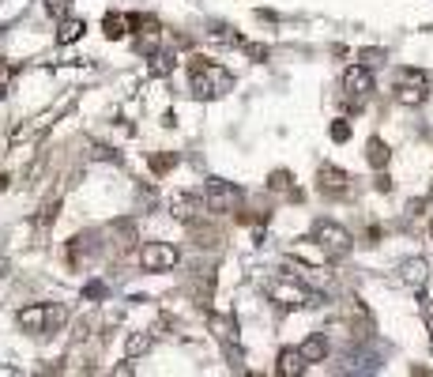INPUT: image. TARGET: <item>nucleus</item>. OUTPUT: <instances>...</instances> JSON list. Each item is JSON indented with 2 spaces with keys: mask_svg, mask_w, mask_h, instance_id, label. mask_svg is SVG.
Returning <instances> with one entry per match:
<instances>
[{
  "mask_svg": "<svg viewBox=\"0 0 433 377\" xmlns=\"http://www.w3.org/2000/svg\"><path fill=\"white\" fill-rule=\"evenodd\" d=\"M422 279H426V264H422V261H411V264H407V283H422Z\"/></svg>",
  "mask_w": 433,
  "mask_h": 377,
  "instance_id": "obj_19",
  "label": "nucleus"
},
{
  "mask_svg": "<svg viewBox=\"0 0 433 377\" xmlns=\"http://www.w3.org/2000/svg\"><path fill=\"white\" fill-rule=\"evenodd\" d=\"M136 26V34H140V45H147V49H155V38H159V20L155 15H128Z\"/></svg>",
  "mask_w": 433,
  "mask_h": 377,
  "instance_id": "obj_12",
  "label": "nucleus"
},
{
  "mask_svg": "<svg viewBox=\"0 0 433 377\" xmlns=\"http://www.w3.org/2000/svg\"><path fill=\"white\" fill-rule=\"evenodd\" d=\"M189 79H192V91H196L200 98H219V95H226V91L234 87L230 72L219 68V64H211V61H204V57H192Z\"/></svg>",
  "mask_w": 433,
  "mask_h": 377,
  "instance_id": "obj_1",
  "label": "nucleus"
},
{
  "mask_svg": "<svg viewBox=\"0 0 433 377\" xmlns=\"http://www.w3.org/2000/svg\"><path fill=\"white\" fill-rule=\"evenodd\" d=\"M301 355H306V362H324V355H328V339H324V332H313L306 344L298 347Z\"/></svg>",
  "mask_w": 433,
  "mask_h": 377,
  "instance_id": "obj_13",
  "label": "nucleus"
},
{
  "mask_svg": "<svg viewBox=\"0 0 433 377\" xmlns=\"http://www.w3.org/2000/svg\"><path fill=\"white\" fill-rule=\"evenodd\" d=\"M140 264L143 272H170L178 264V249L166 242H143L140 245Z\"/></svg>",
  "mask_w": 433,
  "mask_h": 377,
  "instance_id": "obj_5",
  "label": "nucleus"
},
{
  "mask_svg": "<svg viewBox=\"0 0 433 377\" xmlns=\"http://www.w3.org/2000/svg\"><path fill=\"white\" fill-rule=\"evenodd\" d=\"M128 23H132V20H128V15H117V12H109L106 15V20H102V31H106V38H125V26Z\"/></svg>",
  "mask_w": 433,
  "mask_h": 377,
  "instance_id": "obj_15",
  "label": "nucleus"
},
{
  "mask_svg": "<svg viewBox=\"0 0 433 377\" xmlns=\"http://www.w3.org/2000/svg\"><path fill=\"white\" fill-rule=\"evenodd\" d=\"M347 136H351V125H347V121H336V125H331V140H339V144H343Z\"/></svg>",
  "mask_w": 433,
  "mask_h": 377,
  "instance_id": "obj_21",
  "label": "nucleus"
},
{
  "mask_svg": "<svg viewBox=\"0 0 433 377\" xmlns=\"http://www.w3.org/2000/svg\"><path fill=\"white\" fill-rule=\"evenodd\" d=\"M317 189H320V197H328V200H339V197H347L351 192V178H347L339 167H320L317 174Z\"/></svg>",
  "mask_w": 433,
  "mask_h": 377,
  "instance_id": "obj_7",
  "label": "nucleus"
},
{
  "mask_svg": "<svg viewBox=\"0 0 433 377\" xmlns=\"http://www.w3.org/2000/svg\"><path fill=\"white\" fill-rule=\"evenodd\" d=\"M204 204H207V211H234L242 204V189L230 185V181H211L204 189Z\"/></svg>",
  "mask_w": 433,
  "mask_h": 377,
  "instance_id": "obj_6",
  "label": "nucleus"
},
{
  "mask_svg": "<svg viewBox=\"0 0 433 377\" xmlns=\"http://www.w3.org/2000/svg\"><path fill=\"white\" fill-rule=\"evenodd\" d=\"M8 84H12V68H8L4 61H0V98L8 95Z\"/></svg>",
  "mask_w": 433,
  "mask_h": 377,
  "instance_id": "obj_22",
  "label": "nucleus"
},
{
  "mask_svg": "<svg viewBox=\"0 0 433 377\" xmlns=\"http://www.w3.org/2000/svg\"><path fill=\"white\" fill-rule=\"evenodd\" d=\"M388 144H384V140H377V136H373V140L370 144H365V159H370V167L373 170H384V167H388Z\"/></svg>",
  "mask_w": 433,
  "mask_h": 377,
  "instance_id": "obj_14",
  "label": "nucleus"
},
{
  "mask_svg": "<svg viewBox=\"0 0 433 377\" xmlns=\"http://www.w3.org/2000/svg\"><path fill=\"white\" fill-rule=\"evenodd\" d=\"M426 79L422 76H414V72H403V84L395 87V102H403V106H422L426 102Z\"/></svg>",
  "mask_w": 433,
  "mask_h": 377,
  "instance_id": "obj_8",
  "label": "nucleus"
},
{
  "mask_svg": "<svg viewBox=\"0 0 433 377\" xmlns=\"http://www.w3.org/2000/svg\"><path fill=\"white\" fill-rule=\"evenodd\" d=\"M268 189H271V192H294V185H290V174H287V170H275L271 178H268Z\"/></svg>",
  "mask_w": 433,
  "mask_h": 377,
  "instance_id": "obj_18",
  "label": "nucleus"
},
{
  "mask_svg": "<svg viewBox=\"0 0 433 377\" xmlns=\"http://www.w3.org/2000/svg\"><path fill=\"white\" fill-rule=\"evenodd\" d=\"M343 91H347L351 98H358V102H362V98L373 91V76H370V68H362V64L347 68V76H343Z\"/></svg>",
  "mask_w": 433,
  "mask_h": 377,
  "instance_id": "obj_10",
  "label": "nucleus"
},
{
  "mask_svg": "<svg viewBox=\"0 0 433 377\" xmlns=\"http://www.w3.org/2000/svg\"><path fill=\"white\" fill-rule=\"evenodd\" d=\"M19 328L26 336H45V332H57V328L68 321V309L64 306H49V302H34V306L19 309Z\"/></svg>",
  "mask_w": 433,
  "mask_h": 377,
  "instance_id": "obj_2",
  "label": "nucleus"
},
{
  "mask_svg": "<svg viewBox=\"0 0 433 377\" xmlns=\"http://www.w3.org/2000/svg\"><path fill=\"white\" fill-rule=\"evenodd\" d=\"M79 34H83V23H79V20H64V23H61L57 42H61V45H72V42L79 38Z\"/></svg>",
  "mask_w": 433,
  "mask_h": 377,
  "instance_id": "obj_16",
  "label": "nucleus"
},
{
  "mask_svg": "<svg viewBox=\"0 0 433 377\" xmlns=\"http://www.w3.org/2000/svg\"><path fill=\"white\" fill-rule=\"evenodd\" d=\"M306 366H309L306 355H301L298 347H287V351H279V366H275V374H279V377H298Z\"/></svg>",
  "mask_w": 433,
  "mask_h": 377,
  "instance_id": "obj_11",
  "label": "nucleus"
},
{
  "mask_svg": "<svg viewBox=\"0 0 433 377\" xmlns=\"http://www.w3.org/2000/svg\"><path fill=\"white\" fill-rule=\"evenodd\" d=\"M151 347V336H128V355H140Z\"/></svg>",
  "mask_w": 433,
  "mask_h": 377,
  "instance_id": "obj_20",
  "label": "nucleus"
},
{
  "mask_svg": "<svg viewBox=\"0 0 433 377\" xmlns=\"http://www.w3.org/2000/svg\"><path fill=\"white\" fill-rule=\"evenodd\" d=\"M211 328H215V336L219 339H230V336H237V325L230 317H211Z\"/></svg>",
  "mask_w": 433,
  "mask_h": 377,
  "instance_id": "obj_17",
  "label": "nucleus"
},
{
  "mask_svg": "<svg viewBox=\"0 0 433 377\" xmlns=\"http://www.w3.org/2000/svg\"><path fill=\"white\" fill-rule=\"evenodd\" d=\"M313 238L320 242V249H324V253L331 256V261H339V256H347V253H351V234H347L339 223H328V219H324V223H317Z\"/></svg>",
  "mask_w": 433,
  "mask_h": 377,
  "instance_id": "obj_4",
  "label": "nucleus"
},
{
  "mask_svg": "<svg viewBox=\"0 0 433 377\" xmlns=\"http://www.w3.org/2000/svg\"><path fill=\"white\" fill-rule=\"evenodd\" d=\"M207 204H204V192H178V197L170 200V211L178 219H185V223H192V219L200 215Z\"/></svg>",
  "mask_w": 433,
  "mask_h": 377,
  "instance_id": "obj_9",
  "label": "nucleus"
},
{
  "mask_svg": "<svg viewBox=\"0 0 433 377\" xmlns=\"http://www.w3.org/2000/svg\"><path fill=\"white\" fill-rule=\"evenodd\" d=\"M268 298L279 309H298V306H309L313 294L301 287V283H294V279H271L268 283Z\"/></svg>",
  "mask_w": 433,
  "mask_h": 377,
  "instance_id": "obj_3",
  "label": "nucleus"
}]
</instances>
